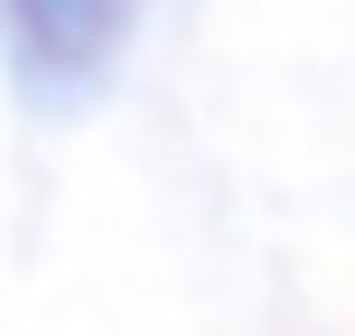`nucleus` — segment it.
I'll return each instance as SVG.
<instances>
[{
    "label": "nucleus",
    "instance_id": "obj_1",
    "mask_svg": "<svg viewBox=\"0 0 355 336\" xmlns=\"http://www.w3.org/2000/svg\"><path fill=\"white\" fill-rule=\"evenodd\" d=\"M0 19H10V47L37 75H94L112 56L122 0H0Z\"/></svg>",
    "mask_w": 355,
    "mask_h": 336
}]
</instances>
